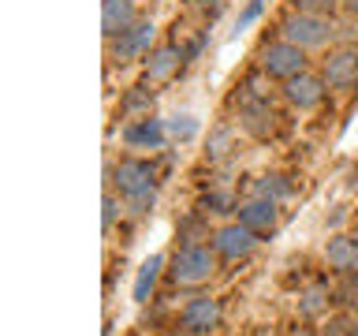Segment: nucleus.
<instances>
[{"label": "nucleus", "instance_id": "f257e3e1", "mask_svg": "<svg viewBox=\"0 0 358 336\" xmlns=\"http://www.w3.org/2000/svg\"><path fill=\"white\" fill-rule=\"evenodd\" d=\"M217 269V251L213 246H201V243H190V246H179L172 254V280L176 284H201V280L213 276Z\"/></svg>", "mask_w": 358, "mask_h": 336}, {"label": "nucleus", "instance_id": "f03ea898", "mask_svg": "<svg viewBox=\"0 0 358 336\" xmlns=\"http://www.w3.org/2000/svg\"><path fill=\"white\" fill-rule=\"evenodd\" d=\"M108 183L131 202V198H138V195H153L157 172H153L150 161H142V157H123L120 164L108 168Z\"/></svg>", "mask_w": 358, "mask_h": 336}, {"label": "nucleus", "instance_id": "7ed1b4c3", "mask_svg": "<svg viewBox=\"0 0 358 336\" xmlns=\"http://www.w3.org/2000/svg\"><path fill=\"white\" fill-rule=\"evenodd\" d=\"M280 30H284V41L299 45V49H321L332 38V22L324 15H310V11H291L280 22Z\"/></svg>", "mask_w": 358, "mask_h": 336}, {"label": "nucleus", "instance_id": "20e7f679", "mask_svg": "<svg viewBox=\"0 0 358 336\" xmlns=\"http://www.w3.org/2000/svg\"><path fill=\"white\" fill-rule=\"evenodd\" d=\"M262 71L273 75V78H295L306 71V49H299V45L291 41H273L262 49Z\"/></svg>", "mask_w": 358, "mask_h": 336}, {"label": "nucleus", "instance_id": "39448f33", "mask_svg": "<svg viewBox=\"0 0 358 336\" xmlns=\"http://www.w3.org/2000/svg\"><path fill=\"white\" fill-rule=\"evenodd\" d=\"M209 246L220 258H231L235 262V258H246L257 246V232H250L243 220H231V224H220V228L209 235Z\"/></svg>", "mask_w": 358, "mask_h": 336}, {"label": "nucleus", "instance_id": "423d86ee", "mask_svg": "<svg viewBox=\"0 0 358 336\" xmlns=\"http://www.w3.org/2000/svg\"><path fill=\"white\" fill-rule=\"evenodd\" d=\"M179 325H183L190 336H209L220 325V302L213 299V295L187 299L183 310H179Z\"/></svg>", "mask_w": 358, "mask_h": 336}, {"label": "nucleus", "instance_id": "0eeeda50", "mask_svg": "<svg viewBox=\"0 0 358 336\" xmlns=\"http://www.w3.org/2000/svg\"><path fill=\"white\" fill-rule=\"evenodd\" d=\"M153 19H138L134 27H127L120 34V38H112V60L116 64H131V60H138V56L150 52V45H153Z\"/></svg>", "mask_w": 358, "mask_h": 336}, {"label": "nucleus", "instance_id": "6e6552de", "mask_svg": "<svg viewBox=\"0 0 358 336\" xmlns=\"http://www.w3.org/2000/svg\"><path fill=\"white\" fill-rule=\"evenodd\" d=\"M164 139H168V123L153 116L131 120L123 127V146H131V150H161Z\"/></svg>", "mask_w": 358, "mask_h": 336}, {"label": "nucleus", "instance_id": "1a4fd4ad", "mask_svg": "<svg viewBox=\"0 0 358 336\" xmlns=\"http://www.w3.org/2000/svg\"><path fill=\"white\" fill-rule=\"evenodd\" d=\"M324 83L332 90L358 86V52L355 49H336V52L324 56Z\"/></svg>", "mask_w": 358, "mask_h": 336}, {"label": "nucleus", "instance_id": "9d476101", "mask_svg": "<svg viewBox=\"0 0 358 336\" xmlns=\"http://www.w3.org/2000/svg\"><path fill=\"white\" fill-rule=\"evenodd\" d=\"M239 220L246 224L250 232H257V235H268L276 228V220H280V209H276V202L273 198H246L243 206H239Z\"/></svg>", "mask_w": 358, "mask_h": 336}, {"label": "nucleus", "instance_id": "9b49d317", "mask_svg": "<svg viewBox=\"0 0 358 336\" xmlns=\"http://www.w3.org/2000/svg\"><path fill=\"white\" fill-rule=\"evenodd\" d=\"M284 97H287L295 108L321 105V97H324V78L302 71V75H295V78H287V83H284Z\"/></svg>", "mask_w": 358, "mask_h": 336}, {"label": "nucleus", "instance_id": "f8f14e48", "mask_svg": "<svg viewBox=\"0 0 358 336\" xmlns=\"http://www.w3.org/2000/svg\"><path fill=\"white\" fill-rule=\"evenodd\" d=\"M134 4L131 0H101V34L112 41V38H120L127 27H134Z\"/></svg>", "mask_w": 358, "mask_h": 336}, {"label": "nucleus", "instance_id": "ddd939ff", "mask_svg": "<svg viewBox=\"0 0 358 336\" xmlns=\"http://www.w3.org/2000/svg\"><path fill=\"white\" fill-rule=\"evenodd\" d=\"M239 120H243V127L254 134V139H268V134L276 131V112L268 108V101H246V105L239 108Z\"/></svg>", "mask_w": 358, "mask_h": 336}, {"label": "nucleus", "instance_id": "4468645a", "mask_svg": "<svg viewBox=\"0 0 358 336\" xmlns=\"http://www.w3.org/2000/svg\"><path fill=\"white\" fill-rule=\"evenodd\" d=\"M324 262H329V269H336V273H355L358 269V243L351 235H332V239L324 243Z\"/></svg>", "mask_w": 358, "mask_h": 336}, {"label": "nucleus", "instance_id": "2eb2a0df", "mask_svg": "<svg viewBox=\"0 0 358 336\" xmlns=\"http://www.w3.org/2000/svg\"><path fill=\"white\" fill-rule=\"evenodd\" d=\"M179 64H183V49H179V45H161V49H153L150 60H145V78H150V83H161V78H168Z\"/></svg>", "mask_w": 358, "mask_h": 336}, {"label": "nucleus", "instance_id": "dca6fc26", "mask_svg": "<svg viewBox=\"0 0 358 336\" xmlns=\"http://www.w3.org/2000/svg\"><path fill=\"white\" fill-rule=\"evenodd\" d=\"M161 269H164V258H161V254H150V258L138 265V273H134V288H131V299H134V302H145V299H150V291H153V284H157V276H161Z\"/></svg>", "mask_w": 358, "mask_h": 336}, {"label": "nucleus", "instance_id": "f3484780", "mask_svg": "<svg viewBox=\"0 0 358 336\" xmlns=\"http://www.w3.org/2000/svg\"><path fill=\"white\" fill-rule=\"evenodd\" d=\"M150 108H153V90L145 86H131L120 97V116H150Z\"/></svg>", "mask_w": 358, "mask_h": 336}, {"label": "nucleus", "instance_id": "a211bd4d", "mask_svg": "<svg viewBox=\"0 0 358 336\" xmlns=\"http://www.w3.org/2000/svg\"><path fill=\"white\" fill-rule=\"evenodd\" d=\"M324 307H329V288L324 284H313L299 295V314L302 318H317V314H324Z\"/></svg>", "mask_w": 358, "mask_h": 336}, {"label": "nucleus", "instance_id": "6ab92c4d", "mask_svg": "<svg viewBox=\"0 0 358 336\" xmlns=\"http://www.w3.org/2000/svg\"><path fill=\"white\" fill-rule=\"evenodd\" d=\"M254 195L257 198H273V202H280V198H287L291 195V183H287V179L284 176H262V179H257V187H254Z\"/></svg>", "mask_w": 358, "mask_h": 336}, {"label": "nucleus", "instance_id": "aec40b11", "mask_svg": "<svg viewBox=\"0 0 358 336\" xmlns=\"http://www.w3.org/2000/svg\"><path fill=\"white\" fill-rule=\"evenodd\" d=\"M168 134H172L176 142H190L198 134V120L190 116V112H179V116H168Z\"/></svg>", "mask_w": 358, "mask_h": 336}, {"label": "nucleus", "instance_id": "412c9836", "mask_svg": "<svg viewBox=\"0 0 358 336\" xmlns=\"http://www.w3.org/2000/svg\"><path fill=\"white\" fill-rule=\"evenodd\" d=\"M321 336H358V318L355 314H336V318L324 321Z\"/></svg>", "mask_w": 358, "mask_h": 336}, {"label": "nucleus", "instance_id": "4be33fe9", "mask_svg": "<svg viewBox=\"0 0 358 336\" xmlns=\"http://www.w3.org/2000/svg\"><path fill=\"white\" fill-rule=\"evenodd\" d=\"M179 239H183V246H190L194 239H209L206 235V220H201V213H194V217L179 220Z\"/></svg>", "mask_w": 358, "mask_h": 336}, {"label": "nucleus", "instance_id": "5701e85b", "mask_svg": "<svg viewBox=\"0 0 358 336\" xmlns=\"http://www.w3.org/2000/svg\"><path fill=\"white\" fill-rule=\"evenodd\" d=\"M336 302H343L347 310H358V273H343V284L336 288Z\"/></svg>", "mask_w": 358, "mask_h": 336}, {"label": "nucleus", "instance_id": "b1692460", "mask_svg": "<svg viewBox=\"0 0 358 336\" xmlns=\"http://www.w3.org/2000/svg\"><path fill=\"white\" fill-rule=\"evenodd\" d=\"M228 146H231V127H228V123H220V127L209 131V150H206V153L213 157V161L228 153Z\"/></svg>", "mask_w": 358, "mask_h": 336}, {"label": "nucleus", "instance_id": "393cba45", "mask_svg": "<svg viewBox=\"0 0 358 336\" xmlns=\"http://www.w3.org/2000/svg\"><path fill=\"white\" fill-rule=\"evenodd\" d=\"M120 217V198L112 195V190H105V198H101V232H112V224H116Z\"/></svg>", "mask_w": 358, "mask_h": 336}, {"label": "nucleus", "instance_id": "a878e982", "mask_svg": "<svg viewBox=\"0 0 358 336\" xmlns=\"http://www.w3.org/2000/svg\"><path fill=\"white\" fill-rule=\"evenodd\" d=\"M291 4H295V11H310V15H324V19H329L343 0H291Z\"/></svg>", "mask_w": 358, "mask_h": 336}, {"label": "nucleus", "instance_id": "bb28decb", "mask_svg": "<svg viewBox=\"0 0 358 336\" xmlns=\"http://www.w3.org/2000/svg\"><path fill=\"white\" fill-rule=\"evenodd\" d=\"M262 8H265V0H250V4H246L243 11H239V19H235V34H243L246 27H250V22L262 15Z\"/></svg>", "mask_w": 358, "mask_h": 336}, {"label": "nucleus", "instance_id": "cd10ccee", "mask_svg": "<svg viewBox=\"0 0 358 336\" xmlns=\"http://www.w3.org/2000/svg\"><path fill=\"white\" fill-rule=\"evenodd\" d=\"M201 49H206V34H198V38H194V41H190L187 49H183V64L198 60V52H201Z\"/></svg>", "mask_w": 358, "mask_h": 336}, {"label": "nucleus", "instance_id": "c85d7f7f", "mask_svg": "<svg viewBox=\"0 0 358 336\" xmlns=\"http://www.w3.org/2000/svg\"><path fill=\"white\" fill-rule=\"evenodd\" d=\"M209 213H224L228 209V195H206V202H201Z\"/></svg>", "mask_w": 358, "mask_h": 336}, {"label": "nucleus", "instance_id": "c756f323", "mask_svg": "<svg viewBox=\"0 0 358 336\" xmlns=\"http://www.w3.org/2000/svg\"><path fill=\"white\" fill-rule=\"evenodd\" d=\"M343 8L351 11V15H358V0H343Z\"/></svg>", "mask_w": 358, "mask_h": 336}, {"label": "nucleus", "instance_id": "7c9ffc66", "mask_svg": "<svg viewBox=\"0 0 358 336\" xmlns=\"http://www.w3.org/2000/svg\"><path fill=\"white\" fill-rule=\"evenodd\" d=\"M287 336H317V332H310V329H291Z\"/></svg>", "mask_w": 358, "mask_h": 336}, {"label": "nucleus", "instance_id": "2f4dec72", "mask_svg": "<svg viewBox=\"0 0 358 336\" xmlns=\"http://www.w3.org/2000/svg\"><path fill=\"white\" fill-rule=\"evenodd\" d=\"M105 336H112V321H105Z\"/></svg>", "mask_w": 358, "mask_h": 336}, {"label": "nucleus", "instance_id": "473e14b6", "mask_svg": "<svg viewBox=\"0 0 358 336\" xmlns=\"http://www.w3.org/2000/svg\"><path fill=\"white\" fill-rule=\"evenodd\" d=\"M168 336H190V332H187V329H183V332H168Z\"/></svg>", "mask_w": 358, "mask_h": 336}, {"label": "nucleus", "instance_id": "72a5a7b5", "mask_svg": "<svg viewBox=\"0 0 358 336\" xmlns=\"http://www.w3.org/2000/svg\"><path fill=\"white\" fill-rule=\"evenodd\" d=\"M351 239H355V243H358V228H355V232H351Z\"/></svg>", "mask_w": 358, "mask_h": 336}, {"label": "nucleus", "instance_id": "f704fd0d", "mask_svg": "<svg viewBox=\"0 0 358 336\" xmlns=\"http://www.w3.org/2000/svg\"><path fill=\"white\" fill-rule=\"evenodd\" d=\"M194 4H209V0H194Z\"/></svg>", "mask_w": 358, "mask_h": 336}]
</instances>
